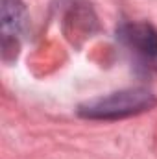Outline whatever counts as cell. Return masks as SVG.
Masks as SVG:
<instances>
[{"mask_svg": "<svg viewBox=\"0 0 157 159\" xmlns=\"http://www.w3.org/2000/svg\"><path fill=\"white\" fill-rule=\"evenodd\" d=\"M155 106V96L148 89H126L118 91L109 96L94 98L83 106H79V115L85 119L96 120H117L126 119Z\"/></svg>", "mask_w": 157, "mask_h": 159, "instance_id": "1", "label": "cell"}, {"mask_svg": "<svg viewBox=\"0 0 157 159\" xmlns=\"http://www.w3.org/2000/svg\"><path fill=\"white\" fill-rule=\"evenodd\" d=\"M117 39L142 72L157 70V30L146 22H124L117 30Z\"/></svg>", "mask_w": 157, "mask_h": 159, "instance_id": "2", "label": "cell"}, {"mask_svg": "<svg viewBox=\"0 0 157 159\" xmlns=\"http://www.w3.org/2000/svg\"><path fill=\"white\" fill-rule=\"evenodd\" d=\"M26 26V9L20 0H2V32L4 37L19 35Z\"/></svg>", "mask_w": 157, "mask_h": 159, "instance_id": "3", "label": "cell"}]
</instances>
